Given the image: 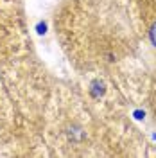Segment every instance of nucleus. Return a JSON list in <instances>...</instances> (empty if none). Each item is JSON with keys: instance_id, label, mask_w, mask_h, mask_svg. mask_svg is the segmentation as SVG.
Listing matches in <instances>:
<instances>
[{"instance_id": "1", "label": "nucleus", "mask_w": 156, "mask_h": 158, "mask_svg": "<svg viewBox=\"0 0 156 158\" xmlns=\"http://www.w3.org/2000/svg\"><path fill=\"white\" fill-rule=\"evenodd\" d=\"M153 40H154V43H156V25H154V31H153Z\"/></svg>"}]
</instances>
